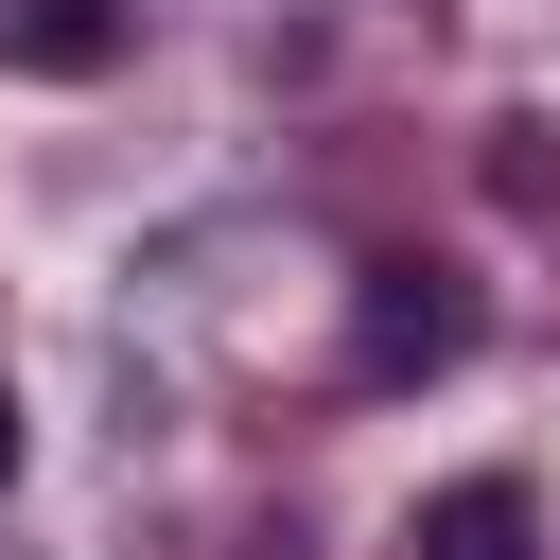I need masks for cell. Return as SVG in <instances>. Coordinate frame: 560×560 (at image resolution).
I'll list each match as a JSON object with an SVG mask.
<instances>
[{
  "instance_id": "2",
  "label": "cell",
  "mask_w": 560,
  "mask_h": 560,
  "mask_svg": "<svg viewBox=\"0 0 560 560\" xmlns=\"http://www.w3.org/2000/svg\"><path fill=\"white\" fill-rule=\"evenodd\" d=\"M402 560H542V508H525L508 472H455V490L402 525Z\"/></svg>"
},
{
  "instance_id": "1",
  "label": "cell",
  "mask_w": 560,
  "mask_h": 560,
  "mask_svg": "<svg viewBox=\"0 0 560 560\" xmlns=\"http://www.w3.org/2000/svg\"><path fill=\"white\" fill-rule=\"evenodd\" d=\"M455 350H472V280H455V262H368L350 368H368V385H420V368H455Z\"/></svg>"
},
{
  "instance_id": "3",
  "label": "cell",
  "mask_w": 560,
  "mask_h": 560,
  "mask_svg": "<svg viewBox=\"0 0 560 560\" xmlns=\"http://www.w3.org/2000/svg\"><path fill=\"white\" fill-rule=\"evenodd\" d=\"M35 52H52V70H88V52H105V0H52V18H35Z\"/></svg>"
}]
</instances>
